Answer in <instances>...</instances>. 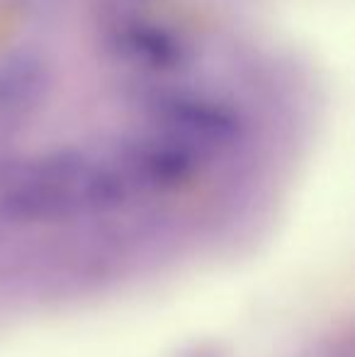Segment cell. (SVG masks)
<instances>
[{
  "label": "cell",
  "mask_w": 355,
  "mask_h": 357,
  "mask_svg": "<svg viewBox=\"0 0 355 357\" xmlns=\"http://www.w3.org/2000/svg\"><path fill=\"white\" fill-rule=\"evenodd\" d=\"M183 357H229L227 353H224L219 345L214 343H202V345H195L192 350H188Z\"/></svg>",
  "instance_id": "6da1fadb"
}]
</instances>
